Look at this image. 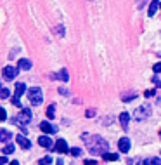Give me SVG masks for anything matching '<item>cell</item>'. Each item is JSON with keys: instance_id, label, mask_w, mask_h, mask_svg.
<instances>
[{"instance_id": "cell-1", "label": "cell", "mask_w": 161, "mask_h": 165, "mask_svg": "<svg viewBox=\"0 0 161 165\" xmlns=\"http://www.w3.org/2000/svg\"><path fill=\"white\" fill-rule=\"evenodd\" d=\"M85 139V144H87V148L90 150L92 153H95V155H104V153H107V143H106L102 138H99V136H92V138H87V136H83Z\"/></svg>"}, {"instance_id": "cell-2", "label": "cell", "mask_w": 161, "mask_h": 165, "mask_svg": "<svg viewBox=\"0 0 161 165\" xmlns=\"http://www.w3.org/2000/svg\"><path fill=\"white\" fill-rule=\"evenodd\" d=\"M28 99L33 106H40L43 103V92L40 87H33V89L28 90Z\"/></svg>"}, {"instance_id": "cell-3", "label": "cell", "mask_w": 161, "mask_h": 165, "mask_svg": "<svg viewBox=\"0 0 161 165\" xmlns=\"http://www.w3.org/2000/svg\"><path fill=\"white\" fill-rule=\"evenodd\" d=\"M31 118H33V113H31V110H28V108H23L21 111H19V115H17V122H19V125L21 127H24V125H28L29 122H31Z\"/></svg>"}, {"instance_id": "cell-4", "label": "cell", "mask_w": 161, "mask_h": 165, "mask_svg": "<svg viewBox=\"0 0 161 165\" xmlns=\"http://www.w3.org/2000/svg\"><path fill=\"white\" fill-rule=\"evenodd\" d=\"M149 115H151V106H149V104H142V106H139V108L135 110V113H133L135 120H144V118H147Z\"/></svg>"}, {"instance_id": "cell-5", "label": "cell", "mask_w": 161, "mask_h": 165, "mask_svg": "<svg viewBox=\"0 0 161 165\" xmlns=\"http://www.w3.org/2000/svg\"><path fill=\"white\" fill-rule=\"evenodd\" d=\"M19 73V68H14V66H5L4 68V78L5 80H14Z\"/></svg>"}, {"instance_id": "cell-6", "label": "cell", "mask_w": 161, "mask_h": 165, "mask_svg": "<svg viewBox=\"0 0 161 165\" xmlns=\"http://www.w3.org/2000/svg\"><path fill=\"white\" fill-rule=\"evenodd\" d=\"M38 144L42 146V148H47V150H54V143H52V139L49 138V134H45V136H40L38 138Z\"/></svg>"}, {"instance_id": "cell-7", "label": "cell", "mask_w": 161, "mask_h": 165, "mask_svg": "<svg viewBox=\"0 0 161 165\" xmlns=\"http://www.w3.org/2000/svg\"><path fill=\"white\" fill-rule=\"evenodd\" d=\"M118 150L119 153H128L130 151V139L128 138H121L118 141Z\"/></svg>"}, {"instance_id": "cell-8", "label": "cell", "mask_w": 161, "mask_h": 165, "mask_svg": "<svg viewBox=\"0 0 161 165\" xmlns=\"http://www.w3.org/2000/svg\"><path fill=\"white\" fill-rule=\"evenodd\" d=\"M54 150L59 153H70V148H68V143H66V139H57L56 146H54Z\"/></svg>"}, {"instance_id": "cell-9", "label": "cell", "mask_w": 161, "mask_h": 165, "mask_svg": "<svg viewBox=\"0 0 161 165\" xmlns=\"http://www.w3.org/2000/svg\"><path fill=\"white\" fill-rule=\"evenodd\" d=\"M40 129H42L45 134H56V132H57V127H54V125L50 124V122H47V120L40 124Z\"/></svg>"}, {"instance_id": "cell-10", "label": "cell", "mask_w": 161, "mask_h": 165, "mask_svg": "<svg viewBox=\"0 0 161 165\" xmlns=\"http://www.w3.org/2000/svg\"><path fill=\"white\" fill-rule=\"evenodd\" d=\"M16 143L21 146L23 150H29L31 148V143H29V139H26V136H17L16 138Z\"/></svg>"}, {"instance_id": "cell-11", "label": "cell", "mask_w": 161, "mask_h": 165, "mask_svg": "<svg viewBox=\"0 0 161 165\" xmlns=\"http://www.w3.org/2000/svg\"><path fill=\"white\" fill-rule=\"evenodd\" d=\"M137 165H161V158H158V157H151V158L140 160Z\"/></svg>"}, {"instance_id": "cell-12", "label": "cell", "mask_w": 161, "mask_h": 165, "mask_svg": "<svg viewBox=\"0 0 161 165\" xmlns=\"http://www.w3.org/2000/svg\"><path fill=\"white\" fill-rule=\"evenodd\" d=\"M17 68H19V70H24V71H28V70H31V61H29V59H24V57H21V59L17 61Z\"/></svg>"}, {"instance_id": "cell-13", "label": "cell", "mask_w": 161, "mask_h": 165, "mask_svg": "<svg viewBox=\"0 0 161 165\" xmlns=\"http://www.w3.org/2000/svg\"><path fill=\"white\" fill-rule=\"evenodd\" d=\"M11 138H12V134L9 131H5V129H0V143H9L11 141Z\"/></svg>"}, {"instance_id": "cell-14", "label": "cell", "mask_w": 161, "mask_h": 165, "mask_svg": "<svg viewBox=\"0 0 161 165\" xmlns=\"http://www.w3.org/2000/svg\"><path fill=\"white\" fill-rule=\"evenodd\" d=\"M128 120H130V115H128L126 111H123V113L119 115V124H121L123 129H128Z\"/></svg>"}, {"instance_id": "cell-15", "label": "cell", "mask_w": 161, "mask_h": 165, "mask_svg": "<svg viewBox=\"0 0 161 165\" xmlns=\"http://www.w3.org/2000/svg\"><path fill=\"white\" fill-rule=\"evenodd\" d=\"M24 92H26V83H16V96L17 97H21L23 94H24Z\"/></svg>"}, {"instance_id": "cell-16", "label": "cell", "mask_w": 161, "mask_h": 165, "mask_svg": "<svg viewBox=\"0 0 161 165\" xmlns=\"http://www.w3.org/2000/svg\"><path fill=\"white\" fill-rule=\"evenodd\" d=\"M102 158H104L106 162H116V160L119 158V155H118V153H104V155H102Z\"/></svg>"}, {"instance_id": "cell-17", "label": "cell", "mask_w": 161, "mask_h": 165, "mask_svg": "<svg viewBox=\"0 0 161 165\" xmlns=\"http://www.w3.org/2000/svg\"><path fill=\"white\" fill-rule=\"evenodd\" d=\"M158 7H159V2H158V0H153L151 5H149V16H154L156 11H158Z\"/></svg>"}, {"instance_id": "cell-18", "label": "cell", "mask_w": 161, "mask_h": 165, "mask_svg": "<svg viewBox=\"0 0 161 165\" xmlns=\"http://www.w3.org/2000/svg\"><path fill=\"white\" fill-rule=\"evenodd\" d=\"M2 153H4V155H9V153H14V144H11V143H5V146L2 148Z\"/></svg>"}, {"instance_id": "cell-19", "label": "cell", "mask_w": 161, "mask_h": 165, "mask_svg": "<svg viewBox=\"0 0 161 165\" xmlns=\"http://www.w3.org/2000/svg\"><path fill=\"white\" fill-rule=\"evenodd\" d=\"M54 117H56V106H54V104H50L49 108H47V118L52 120Z\"/></svg>"}, {"instance_id": "cell-20", "label": "cell", "mask_w": 161, "mask_h": 165, "mask_svg": "<svg viewBox=\"0 0 161 165\" xmlns=\"http://www.w3.org/2000/svg\"><path fill=\"white\" fill-rule=\"evenodd\" d=\"M7 97H11V90L7 87H2L0 89V99H7Z\"/></svg>"}, {"instance_id": "cell-21", "label": "cell", "mask_w": 161, "mask_h": 165, "mask_svg": "<svg viewBox=\"0 0 161 165\" xmlns=\"http://www.w3.org/2000/svg\"><path fill=\"white\" fill-rule=\"evenodd\" d=\"M59 78H61V80H63V82H68V80H70V75H68V70H61V71H59Z\"/></svg>"}, {"instance_id": "cell-22", "label": "cell", "mask_w": 161, "mask_h": 165, "mask_svg": "<svg viewBox=\"0 0 161 165\" xmlns=\"http://www.w3.org/2000/svg\"><path fill=\"white\" fill-rule=\"evenodd\" d=\"M70 155H73V157H80V155H82V148H71Z\"/></svg>"}, {"instance_id": "cell-23", "label": "cell", "mask_w": 161, "mask_h": 165, "mask_svg": "<svg viewBox=\"0 0 161 165\" xmlns=\"http://www.w3.org/2000/svg\"><path fill=\"white\" fill-rule=\"evenodd\" d=\"M38 163H40V165H49V163H52V158H50V157L40 158V160H38Z\"/></svg>"}, {"instance_id": "cell-24", "label": "cell", "mask_w": 161, "mask_h": 165, "mask_svg": "<svg viewBox=\"0 0 161 165\" xmlns=\"http://www.w3.org/2000/svg\"><path fill=\"white\" fill-rule=\"evenodd\" d=\"M132 99H135V92H132L130 96H123V101H125V103H128V101H132Z\"/></svg>"}, {"instance_id": "cell-25", "label": "cell", "mask_w": 161, "mask_h": 165, "mask_svg": "<svg viewBox=\"0 0 161 165\" xmlns=\"http://www.w3.org/2000/svg\"><path fill=\"white\" fill-rule=\"evenodd\" d=\"M5 118H7V111L4 108H0V120H5Z\"/></svg>"}, {"instance_id": "cell-26", "label": "cell", "mask_w": 161, "mask_h": 165, "mask_svg": "<svg viewBox=\"0 0 161 165\" xmlns=\"http://www.w3.org/2000/svg\"><path fill=\"white\" fill-rule=\"evenodd\" d=\"M153 70H154V73H161V63H156Z\"/></svg>"}, {"instance_id": "cell-27", "label": "cell", "mask_w": 161, "mask_h": 165, "mask_svg": "<svg viewBox=\"0 0 161 165\" xmlns=\"http://www.w3.org/2000/svg\"><path fill=\"white\" fill-rule=\"evenodd\" d=\"M12 104H14V106H21V101H19V97L17 96L12 97Z\"/></svg>"}, {"instance_id": "cell-28", "label": "cell", "mask_w": 161, "mask_h": 165, "mask_svg": "<svg viewBox=\"0 0 161 165\" xmlns=\"http://www.w3.org/2000/svg\"><path fill=\"white\" fill-rule=\"evenodd\" d=\"M94 115H95V110H88L87 113H85V117H87V118H92Z\"/></svg>"}, {"instance_id": "cell-29", "label": "cell", "mask_w": 161, "mask_h": 165, "mask_svg": "<svg viewBox=\"0 0 161 165\" xmlns=\"http://www.w3.org/2000/svg\"><path fill=\"white\" fill-rule=\"evenodd\" d=\"M154 94H156V92H154L153 89H151V90H146V92H144V96H146V97H153Z\"/></svg>"}, {"instance_id": "cell-30", "label": "cell", "mask_w": 161, "mask_h": 165, "mask_svg": "<svg viewBox=\"0 0 161 165\" xmlns=\"http://www.w3.org/2000/svg\"><path fill=\"white\" fill-rule=\"evenodd\" d=\"M83 165H97V162H95V160H85Z\"/></svg>"}, {"instance_id": "cell-31", "label": "cell", "mask_w": 161, "mask_h": 165, "mask_svg": "<svg viewBox=\"0 0 161 165\" xmlns=\"http://www.w3.org/2000/svg\"><path fill=\"white\" fill-rule=\"evenodd\" d=\"M7 163V157L4 155V157H0V165H5Z\"/></svg>"}, {"instance_id": "cell-32", "label": "cell", "mask_w": 161, "mask_h": 165, "mask_svg": "<svg viewBox=\"0 0 161 165\" xmlns=\"http://www.w3.org/2000/svg\"><path fill=\"white\" fill-rule=\"evenodd\" d=\"M56 163H57V165H64V162H63V158H57Z\"/></svg>"}, {"instance_id": "cell-33", "label": "cell", "mask_w": 161, "mask_h": 165, "mask_svg": "<svg viewBox=\"0 0 161 165\" xmlns=\"http://www.w3.org/2000/svg\"><path fill=\"white\" fill-rule=\"evenodd\" d=\"M9 165H19V162H17V160H12V162H11Z\"/></svg>"}, {"instance_id": "cell-34", "label": "cell", "mask_w": 161, "mask_h": 165, "mask_svg": "<svg viewBox=\"0 0 161 165\" xmlns=\"http://www.w3.org/2000/svg\"><path fill=\"white\" fill-rule=\"evenodd\" d=\"M158 104H159V106H161V97H159V99H158Z\"/></svg>"}, {"instance_id": "cell-35", "label": "cell", "mask_w": 161, "mask_h": 165, "mask_svg": "<svg viewBox=\"0 0 161 165\" xmlns=\"http://www.w3.org/2000/svg\"><path fill=\"white\" fill-rule=\"evenodd\" d=\"M159 7H161V2H159Z\"/></svg>"}, {"instance_id": "cell-36", "label": "cell", "mask_w": 161, "mask_h": 165, "mask_svg": "<svg viewBox=\"0 0 161 165\" xmlns=\"http://www.w3.org/2000/svg\"><path fill=\"white\" fill-rule=\"evenodd\" d=\"M0 89H2V87H0Z\"/></svg>"}]
</instances>
